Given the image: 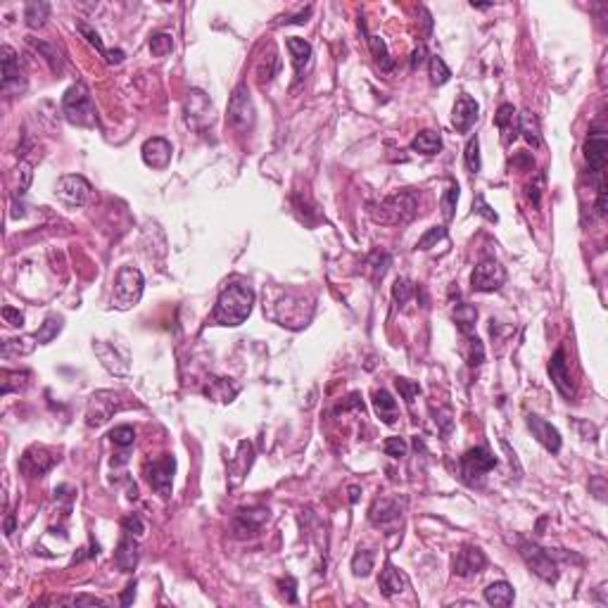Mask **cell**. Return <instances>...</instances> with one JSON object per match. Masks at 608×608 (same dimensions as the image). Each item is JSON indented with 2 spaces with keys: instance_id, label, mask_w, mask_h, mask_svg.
Wrapping results in <instances>:
<instances>
[{
  "instance_id": "6da1fadb",
  "label": "cell",
  "mask_w": 608,
  "mask_h": 608,
  "mask_svg": "<svg viewBox=\"0 0 608 608\" xmlns=\"http://www.w3.org/2000/svg\"><path fill=\"white\" fill-rule=\"evenodd\" d=\"M252 304H254V292L252 287L240 285V283H231L226 285L221 295L216 299L214 306V323L219 325H240L245 323V318L252 314Z\"/></svg>"
},
{
  "instance_id": "7a4b0ae2",
  "label": "cell",
  "mask_w": 608,
  "mask_h": 608,
  "mask_svg": "<svg viewBox=\"0 0 608 608\" xmlns=\"http://www.w3.org/2000/svg\"><path fill=\"white\" fill-rule=\"evenodd\" d=\"M371 219L385 226H399L409 224L418 212V198L413 193H397L385 200H380L378 205H371Z\"/></svg>"
},
{
  "instance_id": "3957f363",
  "label": "cell",
  "mask_w": 608,
  "mask_h": 608,
  "mask_svg": "<svg viewBox=\"0 0 608 608\" xmlns=\"http://www.w3.org/2000/svg\"><path fill=\"white\" fill-rule=\"evenodd\" d=\"M62 112H65L67 122L74 127H96V105H93L91 91L84 84H74L67 89L65 98H62Z\"/></svg>"
},
{
  "instance_id": "277c9868",
  "label": "cell",
  "mask_w": 608,
  "mask_h": 608,
  "mask_svg": "<svg viewBox=\"0 0 608 608\" xmlns=\"http://www.w3.org/2000/svg\"><path fill=\"white\" fill-rule=\"evenodd\" d=\"M143 273L136 266H122L115 280V292H112V306L119 311H127L131 306H136L143 297Z\"/></svg>"
},
{
  "instance_id": "5b68a950",
  "label": "cell",
  "mask_w": 608,
  "mask_h": 608,
  "mask_svg": "<svg viewBox=\"0 0 608 608\" xmlns=\"http://www.w3.org/2000/svg\"><path fill=\"white\" fill-rule=\"evenodd\" d=\"M497 466V459L494 454L487 447H473L468 449L466 454L461 456L459 461V473H461V480L471 487H478L482 485L485 475Z\"/></svg>"
},
{
  "instance_id": "8992f818",
  "label": "cell",
  "mask_w": 608,
  "mask_h": 608,
  "mask_svg": "<svg viewBox=\"0 0 608 608\" xmlns=\"http://www.w3.org/2000/svg\"><path fill=\"white\" fill-rule=\"evenodd\" d=\"M226 122H228L235 131H240V134H245V131L252 129L254 105H252V96H250L247 84H238L233 89V96H231V100H228V115H226Z\"/></svg>"
},
{
  "instance_id": "52a82bcc",
  "label": "cell",
  "mask_w": 608,
  "mask_h": 608,
  "mask_svg": "<svg viewBox=\"0 0 608 608\" xmlns=\"http://www.w3.org/2000/svg\"><path fill=\"white\" fill-rule=\"evenodd\" d=\"M119 409H122L119 394L112 390H100L89 399V406H86V423H89L91 428H100V425L108 423Z\"/></svg>"
},
{
  "instance_id": "ba28073f",
  "label": "cell",
  "mask_w": 608,
  "mask_h": 608,
  "mask_svg": "<svg viewBox=\"0 0 608 608\" xmlns=\"http://www.w3.org/2000/svg\"><path fill=\"white\" fill-rule=\"evenodd\" d=\"M520 556H523V561L528 563V568L537 578H542L544 582L559 580V570H556V563L547 549L537 547L532 542H520Z\"/></svg>"
},
{
  "instance_id": "9c48e42d",
  "label": "cell",
  "mask_w": 608,
  "mask_h": 608,
  "mask_svg": "<svg viewBox=\"0 0 608 608\" xmlns=\"http://www.w3.org/2000/svg\"><path fill=\"white\" fill-rule=\"evenodd\" d=\"M174 471H176V459L174 456L164 454L162 459L148 461L145 463V478L150 482L155 492L160 497H172V480H174Z\"/></svg>"
},
{
  "instance_id": "30bf717a",
  "label": "cell",
  "mask_w": 608,
  "mask_h": 608,
  "mask_svg": "<svg viewBox=\"0 0 608 608\" xmlns=\"http://www.w3.org/2000/svg\"><path fill=\"white\" fill-rule=\"evenodd\" d=\"M504 280H506V271L497 259H482L480 264L473 269V276H471V285H473V290H478V292H497L501 290Z\"/></svg>"
},
{
  "instance_id": "8fae6325",
  "label": "cell",
  "mask_w": 608,
  "mask_h": 608,
  "mask_svg": "<svg viewBox=\"0 0 608 608\" xmlns=\"http://www.w3.org/2000/svg\"><path fill=\"white\" fill-rule=\"evenodd\" d=\"M60 456H55V451H50L48 447H41V444H34L22 454L20 459V471L27 475V478H43L50 468L58 463Z\"/></svg>"
},
{
  "instance_id": "7c38bea8",
  "label": "cell",
  "mask_w": 608,
  "mask_h": 608,
  "mask_svg": "<svg viewBox=\"0 0 608 608\" xmlns=\"http://www.w3.org/2000/svg\"><path fill=\"white\" fill-rule=\"evenodd\" d=\"M58 198L69 207H81L89 202L91 198V183L84 176H77V174H69V176H62L58 181V188H55Z\"/></svg>"
},
{
  "instance_id": "4fadbf2b",
  "label": "cell",
  "mask_w": 608,
  "mask_h": 608,
  "mask_svg": "<svg viewBox=\"0 0 608 608\" xmlns=\"http://www.w3.org/2000/svg\"><path fill=\"white\" fill-rule=\"evenodd\" d=\"M266 520H269V509H261V506H257V509H240L233 516L231 528H233L235 537H254Z\"/></svg>"
},
{
  "instance_id": "5bb4252c",
  "label": "cell",
  "mask_w": 608,
  "mask_h": 608,
  "mask_svg": "<svg viewBox=\"0 0 608 608\" xmlns=\"http://www.w3.org/2000/svg\"><path fill=\"white\" fill-rule=\"evenodd\" d=\"M485 566H487V559L478 547H461L456 551L454 561H451L454 575H459V578H473V575L482 573Z\"/></svg>"
},
{
  "instance_id": "9a60e30c",
  "label": "cell",
  "mask_w": 608,
  "mask_h": 608,
  "mask_svg": "<svg viewBox=\"0 0 608 608\" xmlns=\"http://www.w3.org/2000/svg\"><path fill=\"white\" fill-rule=\"evenodd\" d=\"M212 100L205 96L202 91H190L186 98V119L190 127L202 129L207 124H212Z\"/></svg>"
},
{
  "instance_id": "2e32d148",
  "label": "cell",
  "mask_w": 608,
  "mask_h": 608,
  "mask_svg": "<svg viewBox=\"0 0 608 608\" xmlns=\"http://www.w3.org/2000/svg\"><path fill=\"white\" fill-rule=\"evenodd\" d=\"M525 423H528L532 437H535L544 449L551 451V454H559L561 451V432L556 430L554 425L547 423L540 416H535V413H530V416L525 418Z\"/></svg>"
},
{
  "instance_id": "e0dca14e",
  "label": "cell",
  "mask_w": 608,
  "mask_h": 608,
  "mask_svg": "<svg viewBox=\"0 0 608 608\" xmlns=\"http://www.w3.org/2000/svg\"><path fill=\"white\" fill-rule=\"evenodd\" d=\"M143 162H145L148 167L157 169V172H162V169L169 167V162H172V143L167 141V138H148L145 143H143Z\"/></svg>"
},
{
  "instance_id": "ac0fdd59",
  "label": "cell",
  "mask_w": 608,
  "mask_h": 608,
  "mask_svg": "<svg viewBox=\"0 0 608 608\" xmlns=\"http://www.w3.org/2000/svg\"><path fill=\"white\" fill-rule=\"evenodd\" d=\"M585 160L594 174H604L606 160H608V138H606L604 131H594V134H589L587 143H585Z\"/></svg>"
},
{
  "instance_id": "d6986e66",
  "label": "cell",
  "mask_w": 608,
  "mask_h": 608,
  "mask_svg": "<svg viewBox=\"0 0 608 608\" xmlns=\"http://www.w3.org/2000/svg\"><path fill=\"white\" fill-rule=\"evenodd\" d=\"M478 103L466 96V93H461L459 100L454 103V110H451V124H454V129L459 131V134H466V131H471V127L475 122H478Z\"/></svg>"
},
{
  "instance_id": "ffe728a7",
  "label": "cell",
  "mask_w": 608,
  "mask_h": 608,
  "mask_svg": "<svg viewBox=\"0 0 608 608\" xmlns=\"http://www.w3.org/2000/svg\"><path fill=\"white\" fill-rule=\"evenodd\" d=\"M494 124H497V129L501 131V143H504V145H511L520 134V115H518V110L509 103L501 105V108L497 110V115H494Z\"/></svg>"
},
{
  "instance_id": "44dd1931",
  "label": "cell",
  "mask_w": 608,
  "mask_h": 608,
  "mask_svg": "<svg viewBox=\"0 0 608 608\" xmlns=\"http://www.w3.org/2000/svg\"><path fill=\"white\" fill-rule=\"evenodd\" d=\"M549 375H551V383L556 385L563 397H573L575 394V387L570 383V373H568V366H566V352L563 349H556V354L551 356L549 361Z\"/></svg>"
},
{
  "instance_id": "7402d4cb",
  "label": "cell",
  "mask_w": 608,
  "mask_h": 608,
  "mask_svg": "<svg viewBox=\"0 0 608 608\" xmlns=\"http://www.w3.org/2000/svg\"><path fill=\"white\" fill-rule=\"evenodd\" d=\"M285 46H287V50H290V58H292L295 81H302L306 67L311 65V46L304 39H297V36L285 39Z\"/></svg>"
},
{
  "instance_id": "603a6c76",
  "label": "cell",
  "mask_w": 608,
  "mask_h": 608,
  "mask_svg": "<svg viewBox=\"0 0 608 608\" xmlns=\"http://www.w3.org/2000/svg\"><path fill=\"white\" fill-rule=\"evenodd\" d=\"M399 516H402V506H399L397 499L392 497H380L373 501L371 511H368V520H371L373 525H390L392 520H397Z\"/></svg>"
},
{
  "instance_id": "cb8c5ba5",
  "label": "cell",
  "mask_w": 608,
  "mask_h": 608,
  "mask_svg": "<svg viewBox=\"0 0 608 608\" xmlns=\"http://www.w3.org/2000/svg\"><path fill=\"white\" fill-rule=\"evenodd\" d=\"M406 585H409L406 575L399 568H394L390 561H387L385 568L380 570V580H378V587H380V592H383V597H387V599L397 597V594L404 592Z\"/></svg>"
},
{
  "instance_id": "d4e9b609",
  "label": "cell",
  "mask_w": 608,
  "mask_h": 608,
  "mask_svg": "<svg viewBox=\"0 0 608 608\" xmlns=\"http://www.w3.org/2000/svg\"><path fill=\"white\" fill-rule=\"evenodd\" d=\"M115 563L122 573H134L138 566V544L131 537H122L115 551Z\"/></svg>"
},
{
  "instance_id": "484cf974",
  "label": "cell",
  "mask_w": 608,
  "mask_h": 608,
  "mask_svg": "<svg viewBox=\"0 0 608 608\" xmlns=\"http://www.w3.org/2000/svg\"><path fill=\"white\" fill-rule=\"evenodd\" d=\"M373 406H375V413L378 418L383 421L385 425H394L397 421V402L394 397L387 390H375L373 392Z\"/></svg>"
},
{
  "instance_id": "4316f807",
  "label": "cell",
  "mask_w": 608,
  "mask_h": 608,
  "mask_svg": "<svg viewBox=\"0 0 608 608\" xmlns=\"http://www.w3.org/2000/svg\"><path fill=\"white\" fill-rule=\"evenodd\" d=\"M0 62H3V89L10 91L12 81H20V79H22L20 58H17V53H15V50H12L10 46H3V50H0Z\"/></svg>"
},
{
  "instance_id": "83f0119b",
  "label": "cell",
  "mask_w": 608,
  "mask_h": 608,
  "mask_svg": "<svg viewBox=\"0 0 608 608\" xmlns=\"http://www.w3.org/2000/svg\"><path fill=\"white\" fill-rule=\"evenodd\" d=\"M442 148V136L432 129H425L421 131L416 138L411 141V150L413 153H421V155H437Z\"/></svg>"
},
{
  "instance_id": "f1b7e54d",
  "label": "cell",
  "mask_w": 608,
  "mask_h": 608,
  "mask_svg": "<svg viewBox=\"0 0 608 608\" xmlns=\"http://www.w3.org/2000/svg\"><path fill=\"white\" fill-rule=\"evenodd\" d=\"M39 344L36 335H22V337H8L3 342V359H10V356H22V354H31L34 347Z\"/></svg>"
},
{
  "instance_id": "f546056e",
  "label": "cell",
  "mask_w": 608,
  "mask_h": 608,
  "mask_svg": "<svg viewBox=\"0 0 608 608\" xmlns=\"http://www.w3.org/2000/svg\"><path fill=\"white\" fill-rule=\"evenodd\" d=\"M513 597H516V594H513V587L504 580L492 582V585L485 589V601L490 606H511Z\"/></svg>"
},
{
  "instance_id": "4dcf8cb0",
  "label": "cell",
  "mask_w": 608,
  "mask_h": 608,
  "mask_svg": "<svg viewBox=\"0 0 608 608\" xmlns=\"http://www.w3.org/2000/svg\"><path fill=\"white\" fill-rule=\"evenodd\" d=\"M48 15H50V5L43 3V0L27 3V8H24V20H27L31 29H41L43 24H46Z\"/></svg>"
},
{
  "instance_id": "1f68e13d",
  "label": "cell",
  "mask_w": 608,
  "mask_h": 608,
  "mask_svg": "<svg viewBox=\"0 0 608 608\" xmlns=\"http://www.w3.org/2000/svg\"><path fill=\"white\" fill-rule=\"evenodd\" d=\"M454 321L459 325V330L463 335H473L475 321H478V309L471 304H459L454 309Z\"/></svg>"
},
{
  "instance_id": "d6a6232c",
  "label": "cell",
  "mask_w": 608,
  "mask_h": 608,
  "mask_svg": "<svg viewBox=\"0 0 608 608\" xmlns=\"http://www.w3.org/2000/svg\"><path fill=\"white\" fill-rule=\"evenodd\" d=\"M368 48H371L373 58L380 65V69H383V72H392L394 62L390 60V53H387L385 41L380 39V36H368Z\"/></svg>"
},
{
  "instance_id": "836d02e7",
  "label": "cell",
  "mask_w": 608,
  "mask_h": 608,
  "mask_svg": "<svg viewBox=\"0 0 608 608\" xmlns=\"http://www.w3.org/2000/svg\"><path fill=\"white\" fill-rule=\"evenodd\" d=\"M373 563H375L373 551L359 549L352 556V573L356 575V578H368V575H371V570H373Z\"/></svg>"
},
{
  "instance_id": "e575fe53",
  "label": "cell",
  "mask_w": 608,
  "mask_h": 608,
  "mask_svg": "<svg viewBox=\"0 0 608 608\" xmlns=\"http://www.w3.org/2000/svg\"><path fill=\"white\" fill-rule=\"evenodd\" d=\"M520 134H523L525 141L530 145H540V124H537V117L530 115V112H523L520 115Z\"/></svg>"
},
{
  "instance_id": "d590c367",
  "label": "cell",
  "mask_w": 608,
  "mask_h": 608,
  "mask_svg": "<svg viewBox=\"0 0 608 608\" xmlns=\"http://www.w3.org/2000/svg\"><path fill=\"white\" fill-rule=\"evenodd\" d=\"M60 330H62V318L60 316H48L34 335H36V340H39V344H48V342H53L55 337H58Z\"/></svg>"
},
{
  "instance_id": "8d00e7d4",
  "label": "cell",
  "mask_w": 608,
  "mask_h": 608,
  "mask_svg": "<svg viewBox=\"0 0 608 608\" xmlns=\"http://www.w3.org/2000/svg\"><path fill=\"white\" fill-rule=\"evenodd\" d=\"M428 69H430L432 86H444V84H447V81L451 79V69L447 67V62H444L440 55H432Z\"/></svg>"
},
{
  "instance_id": "74e56055",
  "label": "cell",
  "mask_w": 608,
  "mask_h": 608,
  "mask_svg": "<svg viewBox=\"0 0 608 608\" xmlns=\"http://www.w3.org/2000/svg\"><path fill=\"white\" fill-rule=\"evenodd\" d=\"M463 160H466V167L471 174H478L480 167H482V160H480V141L478 136L471 138V141L466 143V153H463Z\"/></svg>"
},
{
  "instance_id": "f35d334b",
  "label": "cell",
  "mask_w": 608,
  "mask_h": 608,
  "mask_svg": "<svg viewBox=\"0 0 608 608\" xmlns=\"http://www.w3.org/2000/svg\"><path fill=\"white\" fill-rule=\"evenodd\" d=\"M31 46H36V50L46 58V62L50 65L53 72H62V58H60L58 48L50 46V43H43V41H31Z\"/></svg>"
},
{
  "instance_id": "ab89813d",
  "label": "cell",
  "mask_w": 608,
  "mask_h": 608,
  "mask_svg": "<svg viewBox=\"0 0 608 608\" xmlns=\"http://www.w3.org/2000/svg\"><path fill=\"white\" fill-rule=\"evenodd\" d=\"M444 238H447V228H444V226H432L430 231H425V233L418 238L416 247L418 250H430V247H435L440 240H444Z\"/></svg>"
},
{
  "instance_id": "60d3db41",
  "label": "cell",
  "mask_w": 608,
  "mask_h": 608,
  "mask_svg": "<svg viewBox=\"0 0 608 608\" xmlns=\"http://www.w3.org/2000/svg\"><path fill=\"white\" fill-rule=\"evenodd\" d=\"M172 50H174V39L169 34H155L153 39H150V53H153L155 58H164Z\"/></svg>"
},
{
  "instance_id": "b9f144b4",
  "label": "cell",
  "mask_w": 608,
  "mask_h": 608,
  "mask_svg": "<svg viewBox=\"0 0 608 608\" xmlns=\"http://www.w3.org/2000/svg\"><path fill=\"white\" fill-rule=\"evenodd\" d=\"M456 202H459V183H449L447 193H444V195H442V202H440V207H442V216L447 219V221H449L451 216H454Z\"/></svg>"
},
{
  "instance_id": "7bdbcfd3",
  "label": "cell",
  "mask_w": 608,
  "mask_h": 608,
  "mask_svg": "<svg viewBox=\"0 0 608 608\" xmlns=\"http://www.w3.org/2000/svg\"><path fill=\"white\" fill-rule=\"evenodd\" d=\"M110 440L115 442L117 447L127 449L136 442V430L131 428V425H117V428L110 432Z\"/></svg>"
},
{
  "instance_id": "ee69618b",
  "label": "cell",
  "mask_w": 608,
  "mask_h": 608,
  "mask_svg": "<svg viewBox=\"0 0 608 608\" xmlns=\"http://www.w3.org/2000/svg\"><path fill=\"white\" fill-rule=\"evenodd\" d=\"M394 385H397V390H399V394H402V399L406 404H413L418 394H421V385L413 383V380H409V378H397L394 380Z\"/></svg>"
},
{
  "instance_id": "f6af8a7d",
  "label": "cell",
  "mask_w": 608,
  "mask_h": 608,
  "mask_svg": "<svg viewBox=\"0 0 608 608\" xmlns=\"http://www.w3.org/2000/svg\"><path fill=\"white\" fill-rule=\"evenodd\" d=\"M406 442L404 437H387V440L383 442V451L387 456H392V459H402V456H406Z\"/></svg>"
},
{
  "instance_id": "bcb514c9",
  "label": "cell",
  "mask_w": 608,
  "mask_h": 608,
  "mask_svg": "<svg viewBox=\"0 0 608 608\" xmlns=\"http://www.w3.org/2000/svg\"><path fill=\"white\" fill-rule=\"evenodd\" d=\"M413 292L416 290H413V285L406 278H397V283H394V287H392V297L397 304H406Z\"/></svg>"
},
{
  "instance_id": "7dc6e473",
  "label": "cell",
  "mask_w": 608,
  "mask_h": 608,
  "mask_svg": "<svg viewBox=\"0 0 608 608\" xmlns=\"http://www.w3.org/2000/svg\"><path fill=\"white\" fill-rule=\"evenodd\" d=\"M482 359H485V347H482V342L478 337L468 335V363H471V366H480Z\"/></svg>"
},
{
  "instance_id": "c3c4849f",
  "label": "cell",
  "mask_w": 608,
  "mask_h": 608,
  "mask_svg": "<svg viewBox=\"0 0 608 608\" xmlns=\"http://www.w3.org/2000/svg\"><path fill=\"white\" fill-rule=\"evenodd\" d=\"M473 212H475V214H480V216H485L487 221H492V224L499 221V214L492 209L490 205L485 202V198H482V195H475V200H473Z\"/></svg>"
},
{
  "instance_id": "681fc988",
  "label": "cell",
  "mask_w": 608,
  "mask_h": 608,
  "mask_svg": "<svg viewBox=\"0 0 608 608\" xmlns=\"http://www.w3.org/2000/svg\"><path fill=\"white\" fill-rule=\"evenodd\" d=\"M79 31H81V34H84V36H86V41H89V43H91V46H93V48H96V50H98V53H100V55H105V58H108V50H105V46H103V41H100L98 31H93V29L89 27V24H79Z\"/></svg>"
},
{
  "instance_id": "f907efd6",
  "label": "cell",
  "mask_w": 608,
  "mask_h": 608,
  "mask_svg": "<svg viewBox=\"0 0 608 608\" xmlns=\"http://www.w3.org/2000/svg\"><path fill=\"white\" fill-rule=\"evenodd\" d=\"M17 174H20V188H17V193H20V195H24V193L29 190V186H31V176H34V174H31V164H29V162H22V164L17 167Z\"/></svg>"
},
{
  "instance_id": "816d5d0a",
  "label": "cell",
  "mask_w": 608,
  "mask_h": 608,
  "mask_svg": "<svg viewBox=\"0 0 608 608\" xmlns=\"http://www.w3.org/2000/svg\"><path fill=\"white\" fill-rule=\"evenodd\" d=\"M122 528L129 532V535H138L141 537L143 532H145V525H143V520L138 516H127L122 520Z\"/></svg>"
},
{
  "instance_id": "f5cc1de1",
  "label": "cell",
  "mask_w": 608,
  "mask_h": 608,
  "mask_svg": "<svg viewBox=\"0 0 608 608\" xmlns=\"http://www.w3.org/2000/svg\"><path fill=\"white\" fill-rule=\"evenodd\" d=\"M3 318L10 325H15V328H22L24 325V314L20 309H15V306H3Z\"/></svg>"
},
{
  "instance_id": "db71d44e",
  "label": "cell",
  "mask_w": 608,
  "mask_h": 608,
  "mask_svg": "<svg viewBox=\"0 0 608 608\" xmlns=\"http://www.w3.org/2000/svg\"><path fill=\"white\" fill-rule=\"evenodd\" d=\"M425 55H428V50H425V46H418L416 50L411 53V69H418L425 62Z\"/></svg>"
},
{
  "instance_id": "11a10c76",
  "label": "cell",
  "mask_w": 608,
  "mask_h": 608,
  "mask_svg": "<svg viewBox=\"0 0 608 608\" xmlns=\"http://www.w3.org/2000/svg\"><path fill=\"white\" fill-rule=\"evenodd\" d=\"M278 587H283V594L287 592V601H290V604H295V601H297V597H295V580H292V578L280 580Z\"/></svg>"
},
{
  "instance_id": "9f6ffc18",
  "label": "cell",
  "mask_w": 608,
  "mask_h": 608,
  "mask_svg": "<svg viewBox=\"0 0 608 608\" xmlns=\"http://www.w3.org/2000/svg\"><path fill=\"white\" fill-rule=\"evenodd\" d=\"M72 604H89V606H105L103 599L98 597H86V594H81V597H74Z\"/></svg>"
},
{
  "instance_id": "6f0895ef",
  "label": "cell",
  "mask_w": 608,
  "mask_h": 608,
  "mask_svg": "<svg viewBox=\"0 0 608 608\" xmlns=\"http://www.w3.org/2000/svg\"><path fill=\"white\" fill-rule=\"evenodd\" d=\"M597 209L599 214H606V186L599 188V200H597Z\"/></svg>"
},
{
  "instance_id": "680465c9",
  "label": "cell",
  "mask_w": 608,
  "mask_h": 608,
  "mask_svg": "<svg viewBox=\"0 0 608 608\" xmlns=\"http://www.w3.org/2000/svg\"><path fill=\"white\" fill-rule=\"evenodd\" d=\"M134 597H136V582H134V585H129V587H127V592L122 594V604H124V606H129L131 601H134Z\"/></svg>"
},
{
  "instance_id": "91938a15",
  "label": "cell",
  "mask_w": 608,
  "mask_h": 608,
  "mask_svg": "<svg viewBox=\"0 0 608 608\" xmlns=\"http://www.w3.org/2000/svg\"><path fill=\"white\" fill-rule=\"evenodd\" d=\"M12 532H15V516H12V513H10V516L5 518V535L10 537Z\"/></svg>"
},
{
  "instance_id": "94428289",
  "label": "cell",
  "mask_w": 608,
  "mask_h": 608,
  "mask_svg": "<svg viewBox=\"0 0 608 608\" xmlns=\"http://www.w3.org/2000/svg\"><path fill=\"white\" fill-rule=\"evenodd\" d=\"M356 499H359V487L352 485V487H349V501H352V504H356Z\"/></svg>"
}]
</instances>
